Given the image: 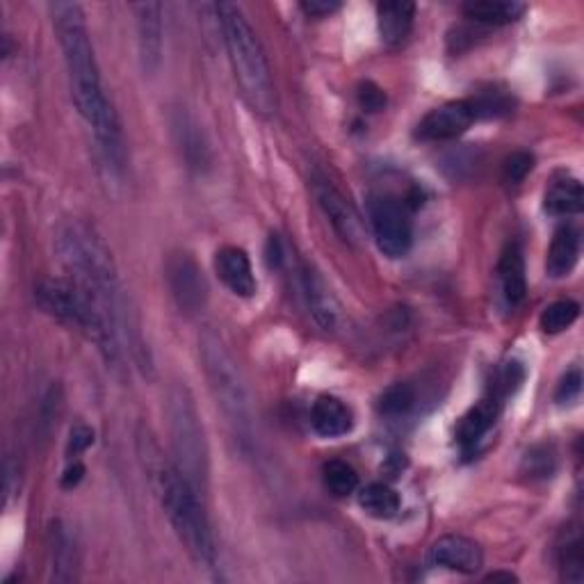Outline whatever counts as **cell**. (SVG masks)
Returning a JSON list of instances; mask_svg holds the SVG:
<instances>
[{"instance_id": "obj_1", "label": "cell", "mask_w": 584, "mask_h": 584, "mask_svg": "<svg viewBox=\"0 0 584 584\" xmlns=\"http://www.w3.org/2000/svg\"><path fill=\"white\" fill-rule=\"evenodd\" d=\"M53 28L64 55L72 97L80 117L92 130L107 172L122 176L126 169V142L115 105L107 99L85 12L78 3H51Z\"/></svg>"}, {"instance_id": "obj_2", "label": "cell", "mask_w": 584, "mask_h": 584, "mask_svg": "<svg viewBox=\"0 0 584 584\" xmlns=\"http://www.w3.org/2000/svg\"><path fill=\"white\" fill-rule=\"evenodd\" d=\"M55 250L62 267L66 269V275H69V279L107 318V322L117 333L122 347L128 345L135 364L142 370L151 368L149 352L142 341V331L138 327V318H135V313L130 308L115 258H112L103 238L92 227H87L85 221L72 219L64 221L60 227L55 238Z\"/></svg>"}, {"instance_id": "obj_3", "label": "cell", "mask_w": 584, "mask_h": 584, "mask_svg": "<svg viewBox=\"0 0 584 584\" xmlns=\"http://www.w3.org/2000/svg\"><path fill=\"white\" fill-rule=\"evenodd\" d=\"M147 470L153 480V488L158 493L161 505L178 536V542L183 544V548L199 567H204L206 571L217 569L215 534L206 507L201 503L204 493L196 491L186 480L176 464L158 457V447H155V457H151V450H147Z\"/></svg>"}, {"instance_id": "obj_4", "label": "cell", "mask_w": 584, "mask_h": 584, "mask_svg": "<svg viewBox=\"0 0 584 584\" xmlns=\"http://www.w3.org/2000/svg\"><path fill=\"white\" fill-rule=\"evenodd\" d=\"M217 24L221 30L224 47H227L231 69L240 92L256 115L272 117L277 112V87L272 78L263 43L246 21L244 12L236 3H217L215 8Z\"/></svg>"}, {"instance_id": "obj_5", "label": "cell", "mask_w": 584, "mask_h": 584, "mask_svg": "<svg viewBox=\"0 0 584 584\" xmlns=\"http://www.w3.org/2000/svg\"><path fill=\"white\" fill-rule=\"evenodd\" d=\"M37 306L60 325L94 343L107 364H117L122 343L103 313L72 279H43L35 288Z\"/></svg>"}, {"instance_id": "obj_6", "label": "cell", "mask_w": 584, "mask_h": 584, "mask_svg": "<svg viewBox=\"0 0 584 584\" xmlns=\"http://www.w3.org/2000/svg\"><path fill=\"white\" fill-rule=\"evenodd\" d=\"M199 354L201 361H204L211 393L217 402L219 411L227 418L236 441H240L242 447H250L254 443V414L250 393H246L236 358L219 339V333L213 329H206L201 333Z\"/></svg>"}, {"instance_id": "obj_7", "label": "cell", "mask_w": 584, "mask_h": 584, "mask_svg": "<svg viewBox=\"0 0 584 584\" xmlns=\"http://www.w3.org/2000/svg\"><path fill=\"white\" fill-rule=\"evenodd\" d=\"M172 447L176 468L186 480L204 493L208 486V445L204 436V424L199 420L194 399L186 386H174L167 402Z\"/></svg>"}, {"instance_id": "obj_8", "label": "cell", "mask_w": 584, "mask_h": 584, "mask_svg": "<svg viewBox=\"0 0 584 584\" xmlns=\"http://www.w3.org/2000/svg\"><path fill=\"white\" fill-rule=\"evenodd\" d=\"M368 221L379 252L389 258H404L414 244V224L407 204L389 194H374L368 201Z\"/></svg>"}, {"instance_id": "obj_9", "label": "cell", "mask_w": 584, "mask_h": 584, "mask_svg": "<svg viewBox=\"0 0 584 584\" xmlns=\"http://www.w3.org/2000/svg\"><path fill=\"white\" fill-rule=\"evenodd\" d=\"M310 190L335 236L350 246H358L366 240L361 217H358L356 208L345 199V194L335 188L325 174L316 172L310 176Z\"/></svg>"}, {"instance_id": "obj_10", "label": "cell", "mask_w": 584, "mask_h": 584, "mask_svg": "<svg viewBox=\"0 0 584 584\" xmlns=\"http://www.w3.org/2000/svg\"><path fill=\"white\" fill-rule=\"evenodd\" d=\"M297 275H300L302 297L313 322L327 333L339 329L343 322V308H341L339 297L333 295V290L325 281V277L310 263H302Z\"/></svg>"}, {"instance_id": "obj_11", "label": "cell", "mask_w": 584, "mask_h": 584, "mask_svg": "<svg viewBox=\"0 0 584 584\" xmlns=\"http://www.w3.org/2000/svg\"><path fill=\"white\" fill-rule=\"evenodd\" d=\"M478 122L470 99L447 101L427 112L416 128V138L422 142H450Z\"/></svg>"}, {"instance_id": "obj_12", "label": "cell", "mask_w": 584, "mask_h": 584, "mask_svg": "<svg viewBox=\"0 0 584 584\" xmlns=\"http://www.w3.org/2000/svg\"><path fill=\"white\" fill-rule=\"evenodd\" d=\"M167 283L172 297L188 316H194L206 306L208 283L196 261L190 254H174L167 263Z\"/></svg>"}, {"instance_id": "obj_13", "label": "cell", "mask_w": 584, "mask_h": 584, "mask_svg": "<svg viewBox=\"0 0 584 584\" xmlns=\"http://www.w3.org/2000/svg\"><path fill=\"white\" fill-rule=\"evenodd\" d=\"M505 402H507L505 395H500L496 389L488 386L486 395L475 404V407H470L464 414L455 432V439L464 453H473L475 447L484 441V436L493 430V427H496Z\"/></svg>"}, {"instance_id": "obj_14", "label": "cell", "mask_w": 584, "mask_h": 584, "mask_svg": "<svg viewBox=\"0 0 584 584\" xmlns=\"http://www.w3.org/2000/svg\"><path fill=\"white\" fill-rule=\"evenodd\" d=\"M138 28V51L144 74H155L163 62V5L135 3L130 5Z\"/></svg>"}, {"instance_id": "obj_15", "label": "cell", "mask_w": 584, "mask_h": 584, "mask_svg": "<svg viewBox=\"0 0 584 584\" xmlns=\"http://www.w3.org/2000/svg\"><path fill=\"white\" fill-rule=\"evenodd\" d=\"M430 564L436 569L473 575L482 569L484 555L473 538L461 534H445L430 548Z\"/></svg>"}, {"instance_id": "obj_16", "label": "cell", "mask_w": 584, "mask_h": 584, "mask_svg": "<svg viewBox=\"0 0 584 584\" xmlns=\"http://www.w3.org/2000/svg\"><path fill=\"white\" fill-rule=\"evenodd\" d=\"M500 300L509 310H516L528 295V277H525V256L519 242H509L496 267Z\"/></svg>"}, {"instance_id": "obj_17", "label": "cell", "mask_w": 584, "mask_h": 584, "mask_svg": "<svg viewBox=\"0 0 584 584\" xmlns=\"http://www.w3.org/2000/svg\"><path fill=\"white\" fill-rule=\"evenodd\" d=\"M215 269L221 283L227 285L236 297L250 300L256 295L258 283L254 277V267L250 256L240 246H224L215 256Z\"/></svg>"}, {"instance_id": "obj_18", "label": "cell", "mask_w": 584, "mask_h": 584, "mask_svg": "<svg viewBox=\"0 0 584 584\" xmlns=\"http://www.w3.org/2000/svg\"><path fill=\"white\" fill-rule=\"evenodd\" d=\"M416 21V5L404 0H391V3L377 5V30L381 43L389 49H399L411 37Z\"/></svg>"}, {"instance_id": "obj_19", "label": "cell", "mask_w": 584, "mask_h": 584, "mask_svg": "<svg viewBox=\"0 0 584 584\" xmlns=\"http://www.w3.org/2000/svg\"><path fill=\"white\" fill-rule=\"evenodd\" d=\"M310 424L322 439H341L354 430V414L343 399L322 395L313 402Z\"/></svg>"}, {"instance_id": "obj_20", "label": "cell", "mask_w": 584, "mask_h": 584, "mask_svg": "<svg viewBox=\"0 0 584 584\" xmlns=\"http://www.w3.org/2000/svg\"><path fill=\"white\" fill-rule=\"evenodd\" d=\"M49 553H51V580L53 582H76L78 580V548L72 532L60 521L51 525L49 534Z\"/></svg>"}, {"instance_id": "obj_21", "label": "cell", "mask_w": 584, "mask_h": 584, "mask_svg": "<svg viewBox=\"0 0 584 584\" xmlns=\"http://www.w3.org/2000/svg\"><path fill=\"white\" fill-rule=\"evenodd\" d=\"M580 231L575 227H559L550 240L546 256V275L550 279L569 277L580 261Z\"/></svg>"}, {"instance_id": "obj_22", "label": "cell", "mask_w": 584, "mask_h": 584, "mask_svg": "<svg viewBox=\"0 0 584 584\" xmlns=\"http://www.w3.org/2000/svg\"><path fill=\"white\" fill-rule=\"evenodd\" d=\"M461 10L466 18L475 21V24L509 26L525 14L528 5L516 3V0H470Z\"/></svg>"}, {"instance_id": "obj_23", "label": "cell", "mask_w": 584, "mask_h": 584, "mask_svg": "<svg viewBox=\"0 0 584 584\" xmlns=\"http://www.w3.org/2000/svg\"><path fill=\"white\" fill-rule=\"evenodd\" d=\"M544 208L555 217L580 215L584 208V192L577 178H557V181H553L544 196Z\"/></svg>"}, {"instance_id": "obj_24", "label": "cell", "mask_w": 584, "mask_h": 584, "mask_svg": "<svg viewBox=\"0 0 584 584\" xmlns=\"http://www.w3.org/2000/svg\"><path fill=\"white\" fill-rule=\"evenodd\" d=\"M172 126H174L178 144H181L183 158L188 161V167H194V169L208 167V163H211L208 147H206L204 138H201L199 126L188 115H183V112H178V117L174 119Z\"/></svg>"}, {"instance_id": "obj_25", "label": "cell", "mask_w": 584, "mask_h": 584, "mask_svg": "<svg viewBox=\"0 0 584 584\" xmlns=\"http://www.w3.org/2000/svg\"><path fill=\"white\" fill-rule=\"evenodd\" d=\"M358 505H361V509L368 516H372V519L389 521L393 516H397L402 500L397 496V491L391 488L389 484L372 482L358 491Z\"/></svg>"}, {"instance_id": "obj_26", "label": "cell", "mask_w": 584, "mask_h": 584, "mask_svg": "<svg viewBox=\"0 0 584 584\" xmlns=\"http://www.w3.org/2000/svg\"><path fill=\"white\" fill-rule=\"evenodd\" d=\"M322 480L331 496L335 498H350L352 493L358 491V473L347 461H341V459L325 464Z\"/></svg>"}, {"instance_id": "obj_27", "label": "cell", "mask_w": 584, "mask_h": 584, "mask_svg": "<svg viewBox=\"0 0 584 584\" xmlns=\"http://www.w3.org/2000/svg\"><path fill=\"white\" fill-rule=\"evenodd\" d=\"M577 318H580V304L573 300H559L544 308L542 318H538V327H542L544 333L555 335L571 329Z\"/></svg>"}, {"instance_id": "obj_28", "label": "cell", "mask_w": 584, "mask_h": 584, "mask_svg": "<svg viewBox=\"0 0 584 584\" xmlns=\"http://www.w3.org/2000/svg\"><path fill=\"white\" fill-rule=\"evenodd\" d=\"M416 404V391L411 384H393L377 399V411L386 418L407 416Z\"/></svg>"}, {"instance_id": "obj_29", "label": "cell", "mask_w": 584, "mask_h": 584, "mask_svg": "<svg viewBox=\"0 0 584 584\" xmlns=\"http://www.w3.org/2000/svg\"><path fill=\"white\" fill-rule=\"evenodd\" d=\"M559 571L564 582H582L584 580V557H582V536L575 530L559 546Z\"/></svg>"}, {"instance_id": "obj_30", "label": "cell", "mask_w": 584, "mask_h": 584, "mask_svg": "<svg viewBox=\"0 0 584 584\" xmlns=\"http://www.w3.org/2000/svg\"><path fill=\"white\" fill-rule=\"evenodd\" d=\"M523 475L534 480H548L555 475L557 470V453L553 445H534L532 450H528V455L523 457Z\"/></svg>"}, {"instance_id": "obj_31", "label": "cell", "mask_w": 584, "mask_h": 584, "mask_svg": "<svg viewBox=\"0 0 584 584\" xmlns=\"http://www.w3.org/2000/svg\"><path fill=\"white\" fill-rule=\"evenodd\" d=\"M534 169V158L528 151H516L503 163V178L509 186H521Z\"/></svg>"}, {"instance_id": "obj_32", "label": "cell", "mask_w": 584, "mask_h": 584, "mask_svg": "<svg viewBox=\"0 0 584 584\" xmlns=\"http://www.w3.org/2000/svg\"><path fill=\"white\" fill-rule=\"evenodd\" d=\"M470 103H473L478 119L500 117V115H507V112L511 110V101L503 92H486V94H480L478 99H470Z\"/></svg>"}, {"instance_id": "obj_33", "label": "cell", "mask_w": 584, "mask_h": 584, "mask_svg": "<svg viewBox=\"0 0 584 584\" xmlns=\"http://www.w3.org/2000/svg\"><path fill=\"white\" fill-rule=\"evenodd\" d=\"M580 393H582V372L580 368H573L559 379L557 391H555V402L559 404V407H571V404L580 399Z\"/></svg>"}, {"instance_id": "obj_34", "label": "cell", "mask_w": 584, "mask_h": 584, "mask_svg": "<svg viewBox=\"0 0 584 584\" xmlns=\"http://www.w3.org/2000/svg\"><path fill=\"white\" fill-rule=\"evenodd\" d=\"M94 443V430L87 424H76L72 434H69V441H66V457L74 459L78 455H82L89 445Z\"/></svg>"}, {"instance_id": "obj_35", "label": "cell", "mask_w": 584, "mask_h": 584, "mask_svg": "<svg viewBox=\"0 0 584 584\" xmlns=\"http://www.w3.org/2000/svg\"><path fill=\"white\" fill-rule=\"evenodd\" d=\"M358 103H361V107L368 112L384 110V105H386L384 89L377 87L374 82H364L361 87H358Z\"/></svg>"}, {"instance_id": "obj_36", "label": "cell", "mask_w": 584, "mask_h": 584, "mask_svg": "<svg viewBox=\"0 0 584 584\" xmlns=\"http://www.w3.org/2000/svg\"><path fill=\"white\" fill-rule=\"evenodd\" d=\"M302 12L306 16H313V18H322V16H329L333 12L341 10V3H335V0H306V3L300 5Z\"/></svg>"}, {"instance_id": "obj_37", "label": "cell", "mask_w": 584, "mask_h": 584, "mask_svg": "<svg viewBox=\"0 0 584 584\" xmlns=\"http://www.w3.org/2000/svg\"><path fill=\"white\" fill-rule=\"evenodd\" d=\"M18 478V464H14L12 457H8L5 461V500H10L14 496V491L18 488V484H14Z\"/></svg>"}, {"instance_id": "obj_38", "label": "cell", "mask_w": 584, "mask_h": 584, "mask_svg": "<svg viewBox=\"0 0 584 584\" xmlns=\"http://www.w3.org/2000/svg\"><path fill=\"white\" fill-rule=\"evenodd\" d=\"M82 475H85L82 464L74 461V466H69V468L64 470V475H62V486H64V488H74V486H78V482L82 480Z\"/></svg>"}, {"instance_id": "obj_39", "label": "cell", "mask_w": 584, "mask_h": 584, "mask_svg": "<svg viewBox=\"0 0 584 584\" xmlns=\"http://www.w3.org/2000/svg\"><path fill=\"white\" fill-rule=\"evenodd\" d=\"M486 580H493V582H496V580H507V582H513V580H516V575H511V573H491V575H486Z\"/></svg>"}]
</instances>
